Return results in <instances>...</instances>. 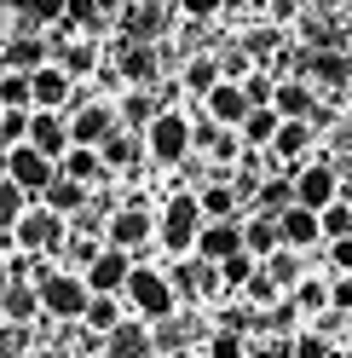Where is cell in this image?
Returning a JSON list of instances; mask_svg holds the SVG:
<instances>
[{"mask_svg": "<svg viewBox=\"0 0 352 358\" xmlns=\"http://www.w3.org/2000/svg\"><path fill=\"white\" fill-rule=\"evenodd\" d=\"M122 301H127V312H133V318H145V324L173 318V312L185 306V301H179V289H173V278H168V272H156V266H145V260H133Z\"/></svg>", "mask_w": 352, "mask_h": 358, "instance_id": "obj_1", "label": "cell"}, {"mask_svg": "<svg viewBox=\"0 0 352 358\" xmlns=\"http://www.w3.org/2000/svg\"><path fill=\"white\" fill-rule=\"evenodd\" d=\"M191 150H196V127H191V116H185V110H162V116L145 127V156H150V162L179 168Z\"/></svg>", "mask_w": 352, "mask_h": 358, "instance_id": "obj_2", "label": "cell"}, {"mask_svg": "<svg viewBox=\"0 0 352 358\" xmlns=\"http://www.w3.org/2000/svg\"><path fill=\"white\" fill-rule=\"evenodd\" d=\"M196 231H203V203H196V191H173L168 208L156 214V243L168 255H191Z\"/></svg>", "mask_w": 352, "mask_h": 358, "instance_id": "obj_3", "label": "cell"}, {"mask_svg": "<svg viewBox=\"0 0 352 358\" xmlns=\"http://www.w3.org/2000/svg\"><path fill=\"white\" fill-rule=\"evenodd\" d=\"M41 289V318H52V324H75L81 312H87V301H93V289H87V278L81 272H47L35 283Z\"/></svg>", "mask_w": 352, "mask_h": 358, "instance_id": "obj_4", "label": "cell"}, {"mask_svg": "<svg viewBox=\"0 0 352 358\" xmlns=\"http://www.w3.org/2000/svg\"><path fill=\"white\" fill-rule=\"evenodd\" d=\"M64 237H70V220L52 214L47 203H29L24 220L12 226V243H17L24 255H58V243H64Z\"/></svg>", "mask_w": 352, "mask_h": 358, "instance_id": "obj_5", "label": "cell"}, {"mask_svg": "<svg viewBox=\"0 0 352 358\" xmlns=\"http://www.w3.org/2000/svg\"><path fill=\"white\" fill-rule=\"evenodd\" d=\"M150 237H156V214L145 208V196H127L122 208H110V220H104V243H110V249L139 255Z\"/></svg>", "mask_w": 352, "mask_h": 358, "instance_id": "obj_6", "label": "cell"}, {"mask_svg": "<svg viewBox=\"0 0 352 358\" xmlns=\"http://www.w3.org/2000/svg\"><path fill=\"white\" fill-rule=\"evenodd\" d=\"M289 179H295V203H300V208H329V203L341 196V173H335L329 156H306Z\"/></svg>", "mask_w": 352, "mask_h": 358, "instance_id": "obj_7", "label": "cell"}, {"mask_svg": "<svg viewBox=\"0 0 352 358\" xmlns=\"http://www.w3.org/2000/svg\"><path fill=\"white\" fill-rule=\"evenodd\" d=\"M300 81L312 93H341V87H352V52H335V47L300 52Z\"/></svg>", "mask_w": 352, "mask_h": 358, "instance_id": "obj_8", "label": "cell"}, {"mask_svg": "<svg viewBox=\"0 0 352 358\" xmlns=\"http://www.w3.org/2000/svg\"><path fill=\"white\" fill-rule=\"evenodd\" d=\"M6 179H17V185H24L35 203H41V191L58 179V162H52L47 150H35V145L24 139V145H12V150H6Z\"/></svg>", "mask_w": 352, "mask_h": 358, "instance_id": "obj_9", "label": "cell"}, {"mask_svg": "<svg viewBox=\"0 0 352 358\" xmlns=\"http://www.w3.org/2000/svg\"><path fill=\"white\" fill-rule=\"evenodd\" d=\"M116 70H122L127 87H156V76H162L156 41H122V47H116Z\"/></svg>", "mask_w": 352, "mask_h": 358, "instance_id": "obj_10", "label": "cell"}, {"mask_svg": "<svg viewBox=\"0 0 352 358\" xmlns=\"http://www.w3.org/2000/svg\"><path fill=\"white\" fill-rule=\"evenodd\" d=\"M29 93H35V110H70L81 87H75V76L64 70V64H41L29 76Z\"/></svg>", "mask_w": 352, "mask_h": 358, "instance_id": "obj_11", "label": "cell"}, {"mask_svg": "<svg viewBox=\"0 0 352 358\" xmlns=\"http://www.w3.org/2000/svg\"><path fill=\"white\" fill-rule=\"evenodd\" d=\"M237 249H243V220H203V231H196V260H208V266H219V260H231Z\"/></svg>", "mask_w": 352, "mask_h": 358, "instance_id": "obj_12", "label": "cell"}, {"mask_svg": "<svg viewBox=\"0 0 352 358\" xmlns=\"http://www.w3.org/2000/svg\"><path fill=\"white\" fill-rule=\"evenodd\" d=\"M122 127V116L110 104H70V145H104Z\"/></svg>", "mask_w": 352, "mask_h": 358, "instance_id": "obj_13", "label": "cell"}, {"mask_svg": "<svg viewBox=\"0 0 352 358\" xmlns=\"http://www.w3.org/2000/svg\"><path fill=\"white\" fill-rule=\"evenodd\" d=\"M277 231H283V249L312 255L318 243H323V220H318V208H300V203H289V208L277 214Z\"/></svg>", "mask_w": 352, "mask_h": 358, "instance_id": "obj_14", "label": "cell"}, {"mask_svg": "<svg viewBox=\"0 0 352 358\" xmlns=\"http://www.w3.org/2000/svg\"><path fill=\"white\" fill-rule=\"evenodd\" d=\"M127 272H133V255H127V249H110V243H104V255L93 260V266H87V289H93V295H122V289H127Z\"/></svg>", "mask_w": 352, "mask_h": 358, "instance_id": "obj_15", "label": "cell"}, {"mask_svg": "<svg viewBox=\"0 0 352 358\" xmlns=\"http://www.w3.org/2000/svg\"><path fill=\"white\" fill-rule=\"evenodd\" d=\"M203 104H208V122H219V127H243V116H249V93H243V81H214L208 93H203Z\"/></svg>", "mask_w": 352, "mask_h": 358, "instance_id": "obj_16", "label": "cell"}, {"mask_svg": "<svg viewBox=\"0 0 352 358\" xmlns=\"http://www.w3.org/2000/svg\"><path fill=\"white\" fill-rule=\"evenodd\" d=\"M29 145L58 162V156L70 150V116H64V110H29Z\"/></svg>", "mask_w": 352, "mask_h": 358, "instance_id": "obj_17", "label": "cell"}, {"mask_svg": "<svg viewBox=\"0 0 352 358\" xmlns=\"http://www.w3.org/2000/svg\"><path fill=\"white\" fill-rule=\"evenodd\" d=\"M312 145H318V122H283L277 127V139H272V156L277 162H289V173L312 156Z\"/></svg>", "mask_w": 352, "mask_h": 358, "instance_id": "obj_18", "label": "cell"}, {"mask_svg": "<svg viewBox=\"0 0 352 358\" xmlns=\"http://www.w3.org/2000/svg\"><path fill=\"white\" fill-rule=\"evenodd\" d=\"M272 110H277L283 122H312V116H318V93H312V87H306L300 76H295V81H277Z\"/></svg>", "mask_w": 352, "mask_h": 358, "instance_id": "obj_19", "label": "cell"}, {"mask_svg": "<svg viewBox=\"0 0 352 358\" xmlns=\"http://www.w3.org/2000/svg\"><path fill=\"white\" fill-rule=\"evenodd\" d=\"M58 173H64V179H81V185L93 191L98 179L110 173V168H104V156H98V145H70V150L58 156Z\"/></svg>", "mask_w": 352, "mask_h": 358, "instance_id": "obj_20", "label": "cell"}, {"mask_svg": "<svg viewBox=\"0 0 352 358\" xmlns=\"http://www.w3.org/2000/svg\"><path fill=\"white\" fill-rule=\"evenodd\" d=\"M162 29H168V12L156 0H133V12L122 17V41H162Z\"/></svg>", "mask_w": 352, "mask_h": 358, "instance_id": "obj_21", "label": "cell"}, {"mask_svg": "<svg viewBox=\"0 0 352 358\" xmlns=\"http://www.w3.org/2000/svg\"><path fill=\"white\" fill-rule=\"evenodd\" d=\"M162 99L156 93H150V87H127V93H122V110H116V116H122V127H133V133H145L150 122H156L162 116Z\"/></svg>", "mask_w": 352, "mask_h": 358, "instance_id": "obj_22", "label": "cell"}, {"mask_svg": "<svg viewBox=\"0 0 352 358\" xmlns=\"http://www.w3.org/2000/svg\"><path fill=\"white\" fill-rule=\"evenodd\" d=\"M0 318H12V324H35V318H41V289L12 278L6 289H0Z\"/></svg>", "mask_w": 352, "mask_h": 358, "instance_id": "obj_23", "label": "cell"}, {"mask_svg": "<svg viewBox=\"0 0 352 358\" xmlns=\"http://www.w3.org/2000/svg\"><path fill=\"white\" fill-rule=\"evenodd\" d=\"M104 358H156L150 352V324H122V329H110V341H104Z\"/></svg>", "mask_w": 352, "mask_h": 358, "instance_id": "obj_24", "label": "cell"}, {"mask_svg": "<svg viewBox=\"0 0 352 358\" xmlns=\"http://www.w3.org/2000/svg\"><path fill=\"white\" fill-rule=\"evenodd\" d=\"M98 156H104V168L116 173V168H133L139 156H145V133H133V127H116L110 139L98 145Z\"/></svg>", "mask_w": 352, "mask_h": 358, "instance_id": "obj_25", "label": "cell"}, {"mask_svg": "<svg viewBox=\"0 0 352 358\" xmlns=\"http://www.w3.org/2000/svg\"><path fill=\"white\" fill-rule=\"evenodd\" d=\"M277 127H283V116H277V110H272V104H254L249 116H243V127H237V133H243V145H249V150H272Z\"/></svg>", "mask_w": 352, "mask_h": 358, "instance_id": "obj_26", "label": "cell"}, {"mask_svg": "<svg viewBox=\"0 0 352 358\" xmlns=\"http://www.w3.org/2000/svg\"><path fill=\"white\" fill-rule=\"evenodd\" d=\"M52 64H64L75 81H81V76H93V70H98V47H93V35H70V41H58V58H52Z\"/></svg>", "mask_w": 352, "mask_h": 358, "instance_id": "obj_27", "label": "cell"}, {"mask_svg": "<svg viewBox=\"0 0 352 358\" xmlns=\"http://www.w3.org/2000/svg\"><path fill=\"white\" fill-rule=\"evenodd\" d=\"M87 196H93V191H87L81 179H64V173H58L52 185L41 191V203H47L52 214H64V220H70V214H81V208H87Z\"/></svg>", "mask_w": 352, "mask_h": 358, "instance_id": "obj_28", "label": "cell"}, {"mask_svg": "<svg viewBox=\"0 0 352 358\" xmlns=\"http://www.w3.org/2000/svg\"><path fill=\"white\" fill-rule=\"evenodd\" d=\"M243 249H249L254 260H266V255H277V249H283V231H277V220H272V214L243 220Z\"/></svg>", "mask_w": 352, "mask_h": 358, "instance_id": "obj_29", "label": "cell"}, {"mask_svg": "<svg viewBox=\"0 0 352 358\" xmlns=\"http://www.w3.org/2000/svg\"><path fill=\"white\" fill-rule=\"evenodd\" d=\"M81 324L98 329V335L122 329V324H127V301H122V295H93V301H87V312H81Z\"/></svg>", "mask_w": 352, "mask_h": 358, "instance_id": "obj_30", "label": "cell"}, {"mask_svg": "<svg viewBox=\"0 0 352 358\" xmlns=\"http://www.w3.org/2000/svg\"><path fill=\"white\" fill-rule=\"evenodd\" d=\"M196 203H203V220H237V185L231 179H208L196 191Z\"/></svg>", "mask_w": 352, "mask_h": 358, "instance_id": "obj_31", "label": "cell"}, {"mask_svg": "<svg viewBox=\"0 0 352 358\" xmlns=\"http://www.w3.org/2000/svg\"><path fill=\"white\" fill-rule=\"evenodd\" d=\"M35 347H41L35 324H12V318H0V358H35Z\"/></svg>", "mask_w": 352, "mask_h": 358, "instance_id": "obj_32", "label": "cell"}, {"mask_svg": "<svg viewBox=\"0 0 352 358\" xmlns=\"http://www.w3.org/2000/svg\"><path fill=\"white\" fill-rule=\"evenodd\" d=\"M295 203V179H260V191H254V214H283Z\"/></svg>", "mask_w": 352, "mask_h": 358, "instance_id": "obj_33", "label": "cell"}, {"mask_svg": "<svg viewBox=\"0 0 352 358\" xmlns=\"http://www.w3.org/2000/svg\"><path fill=\"white\" fill-rule=\"evenodd\" d=\"M260 266H266V278H272L277 289H295V283L306 278V266H300V249H277V255H266Z\"/></svg>", "mask_w": 352, "mask_h": 358, "instance_id": "obj_34", "label": "cell"}, {"mask_svg": "<svg viewBox=\"0 0 352 358\" xmlns=\"http://www.w3.org/2000/svg\"><path fill=\"white\" fill-rule=\"evenodd\" d=\"M35 203V196L17 185V179H0V231H12L17 220H24V208Z\"/></svg>", "mask_w": 352, "mask_h": 358, "instance_id": "obj_35", "label": "cell"}, {"mask_svg": "<svg viewBox=\"0 0 352 358\" xmlns=\"http://www.w3.org/2000/svg\"><path fill=\"white\" fill-rule=\"evenodd\" d=\"M0 110H35V93H29L24 70H0Z\"/></svg>", "mask_w": 352, "mask_h": 358, "instance_id": "obj_36", "label": "cell"}, {"mask_svg": "<svg viewBox=\"0 0 352 358\" xmlns=\"http://www.w3.org/2000/svg\"><path fill=\"white\" fill-rule=\"evenodd\" d=\"M254 272H260V260H254L249 249H237L231 260H219V283H226V295H231V289H249Z\"/></svg>", "mask_w": 352, "mask_h": 358, "instance_id": "obj_37", "label": "cell"}, {"mask_svg": "<svg viewBox=\"0 0 352 358\" xmlns=\"http://www.w3.org/2000/svg\"><path fill=\"white\" fill-rule=\"evenodd\" d=\"M289 301L300 306V318H318V312H329V283H312V278H300L289 289Z\"/></svg>", "mask_w": 352, "mask_h": 358, "instance_id": "obj_38", "label": "cell"}, {"mask_svg": "<svg viewBox=\"0 0 352 358\" xmlns=\"http://www.w3.org/2000/svg\"><path fill=\"white\" fill-rule=\"evenodd\" d=\"M203 352H208V358H249V335H243V329H208Z\"/></svg>", "mask_w": 352, "mask_h": 358, "instance_id": "obj_39", "label": "cell"}, {"mask_svg": "<svg viewBox=\"0 0 352 358\" xmlns=\"http://www.w3.org/2000/svg\"><path fill=\"white\" fill-rule=\"evenodd\" d=\"M318 220H323V243H329V237H352V196L341 191L329 208H318Z\"/></svg>", "mask_w": 352, "mask_h": 358, "instance_id": "obj_40", "label": "cell"}, {"mask_svg": "<svg viewBox=\"0 0 352 358\" xmlns=\"http://www.w3.org/2000/svg\"><path fill=\"white\" fill-rule=\"evenodd\" d=\"M214 81H219V58H214V52H196V58L185 64V87H191V93H208Z\"/></svg>", "mask_w": 352, "mask_h": 358, "instance_id": "obj_41", "label": "cell"}, {"mask_svg": "<svg viewBox=\"0 0 352 358\" xmlns=\"http://www.w3.org/2000/svg\"><path fill=\"white\" fill-rule=\"evenodd\" d=\"M29 139V110H0V145H24Z\"/></svg>", "mask_w": 352, "mask_h": 358, "instance_id": "obj_42", "label": "cell"}, {"mask_svg": "<svg viewBox=\"0 0 352 358\" xmlns=\"http://www.w3.org/2000/svg\"><path fill=\"white\" fill-rule=\"evenodd\" d=\"M243 93H249V104H272V93H277V81L266 76V64H254V70L243 76Z\"/></svg>", "mask_w": 352, "mask_h": 358, "instance_id": "obj_43", "label": "cell"}, {"mask_svg": "<svg viewBox=\"0 0 352 358\" xmlns=\"http://www.w3.org/2000/svg\"><path fill=\"white\" fill-rule=\"evenodd\" d=\"M289 358H335V347H329V335H318V329H300Z\"/></svg>", "mask_w": 352, "mask_h": 358, "instance_id": "obj_44", "label": "cell"}, {"mask_svg": "<svg viewBox=\"0 0 352 358\" xmlns=\"http://www.w3.org/2000/svg\"><path fill=\"white\" fill-rule=\"evenodd\" d=\"M173 6H179L191 24H208V17H219V12H226V0H173Z\"/></svg>", "mask_w": 352, "mask_h": 358, "instance_id": "obj_45", "label": "cell"}, {"mask_svg": "<svg viewBox=\"0 0 352 358\" xmlns=\"http://www.w3.org/2000/svg\"><path fill=\"white\" fill-rule=\"evenodd\" d=\"M329 306L352 312V272H335V283H329Z\"/></svg>", "mask_w": 352, "mask_h": 358, "instance_id": "obj_46", "label": "cell"}, {"mask_svg": "<svg viewBox=\"0 0 352 358\" xmlns=\"http://www.w3.org/2000/svg\"><path fill=\"white\" fill-rule=\"evenodd\" d=\"M323 249H329V266H335V272H352V237H329Z\"/></svg>", "mask_w": 352, "mask_h": 358, "instance_id": "obj_47", "label": "cell"}, {"mask_svg": "<svg viewBox=\"0 0 352 358\" xmlns=\"http://www.w3.org/2000/svg\"><path fill=\"white\" fill-rule=\"evenodd\" d=\"M295 6H300V0H272V24H289Z\"/></svg>", "mask_w": 352, "mask_h": 358, "instance_id": "obj_48", "label": "cell"}, {"mask_svg": "<svg viewBox=\"0 0 352 358\" xmlns=\"http://www.w3.org/2000/svg\"><path fill=\"white\" fill-rule=\"evenodd\" d=\"M12 283V266H6V255H0V289H6Z\"/></svg>", "mask_w": 352, "mask_h": 358, "instance_id": "obj_49", "label": "cell"}, {"mask_svg": "<svg viewBox=\"0 0 352 358\" xmlns=\"http://www.w3.org/2000/svg\"><path fill=\"white\" fill-rule=\"evenodd\" d=\"M341 341H346V347H352V312H346V324H341Z\"/></svg>", "mask_w": 352, "mask_h": 358, "instance_id": "obj_50", "label": "cell"}, {"mask_svg": "<svg viewBox=\"0 0 352 358\" xmlns=\"http://www.w3.org/2000/svg\"><path fill=\"white\" fill-rule=\"evenodd\" d=\"M0 70H6V35H0Z\"/></svg>", "mask_w": 352, "mask_h": 358, "instance_id": "obj_51", "label": "cell"}, {"mask_svg": "<svg viewBox=\"0 0 352 358\" xmlns=\"http://www.w3.org/2000/svg\"><path fill=\"white\" fill-rule=\"evenodd\" d=\"M0 179H6V145H0Z\"/></svg>", "mask_w": 352, "mask_h": 358, "instance_id": "obj_52", "label": "cell"}, {"mask_svg": "<svg viewBox=\"0 0 352 358\" xmlns=\"http://www.w3.org/2000/svg\"><path fill=\"white\" fill-rule=\"evenodd\" d=\"M191 358H208V352H191Z\"/></svg>", "mask_w": 352, "mask_h": 358, "instance_id": "obj_53", "label": "cell"}, {"mask_svg": "<svg viewBox=\"0 0 352 358\" xmlns=\"http://www.w3.org/2000/svg\"><path fill=\"white\" fill-rule=\"evenodd\" d=\"M346 6H352V0H346Z\"/></svg>", "mask_w": 352, "mask_h": 358, "instance_id": "obj_54", "label": "cell"}]
</instances>
